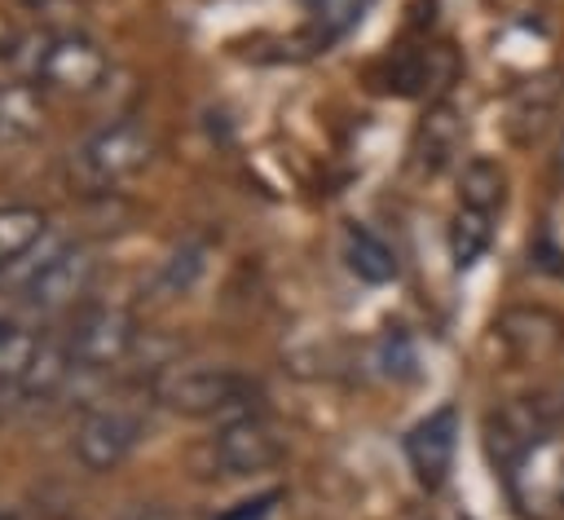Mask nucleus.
Returning a JSON list of instances; mask_svg holds the SVG:
<instances>
[{"instance_id": "nucleus-27", "label": "nucleus", "mask_w": 564, "mask_h": 520, "mask_svg": "<svg viewBox=\"0 0 564 520\" xmlns=\"http://www.w3.org/2000/svg\"><path fill=\"white\" fill-rule=\"evenodd\" d=\"M4 40H9V26H4V22H0V48H4Z\"/></svg>"}, {"instance_id": "nucleus-14", "label": "nucleus", "mask_w": 564, "mask_h": 520, "mask_svg": "<svg viewBox=\"0 0 564 520\" xmlns=\"http://www.w3.org/2000/svg\"><path fill=\"white\" fill-rule=\"evenodd\" d=\"M502 203H507V167L494 159H467L458 172V207L498 216Z\"/></svg>"}, {"instance_id": "nucleus-12", "label": "nucleus", "mask_w": 564, "mask_h": 520, "mask_svg": "<svg viewBox=\"0 0 564 520\" xmlns=\"http://www.w3.org/2000/svg\"><path fill=\"white\" fill-rule=\"evenodd\" d=\"M344 260L370 286H383V282L397 278V251L370 225H348V234H344Z\"/></svg>"}, {"instance_id": "nucleus-4", "label": "nucleus", "mask_w": 564, "mask_h": 520, "mask_svg": "<svg viewBox=\"0 0 564 520\" xmlns=\"http://www.w3.org/2000/svg\"><path fill=\"white\" fill-rule=\"evenodd\" d=\"M150 159V137L137 119H115L106 128H97L84 145H79V172L93 185H110L132 176L141 163Z\"/></svg>"}, {"instance_id": "nucleus-19", "label": "nucleus", "mask_w": 564, "mask_h": 520, "mask_svg": "<svg viewBox=\"0 0 564 520\" xmlns=\"http://www.w3.org/2000/svg\"><path fill=\"white\" fill-rule=\"evenodd\" d=\"M35 348H40V339L22 322H13V317L0 322V392L4 388H22Z\"/></svg>"}, {"instance_id": "nucleus-11", "label": "nucleus", "mask_w": 564, "mask_h": 520, "mask_svg": "<svg viewBox=\"0 0 564 520\" xmlns=\"http://www.w3.org/2000/svg\"><path fill=\"white\" fill-rule=\"evenodd\" d=\"M35 75H40L44 84L62 88V93H88V88L101 84L106 57H101V48H97L93 40H84V35H57V40H48V44L40 48Z\"/></svg>"}, {"instance_id": "nucleus-5", "label": "nucleus", "mask_w": 564, "mask_h": 520, "mask_svg": "<svg viewBox=\"0 0 564 520\" xmlns=\"http://www.w3.org/2000/svg\"><path fill=\"white\" fill-rule=\"evenodd\" d=\"M212 458L225 476H251V472H264L282 458V436L273 432L269 419L247 410V414H234L216 427Z\"/></svg>"}, {"instance_id": "nucleus-26", "label": "nucleus", "mask_w": 564, "mask_h": 520, "mask_svg": "<svg viewBox=\"0 0 564 520\" xmlns=\"http://www.w3.org/2000/svg\"><path fill=\"white\" fill-rule=\"evenodd\" d=\"M551 163H555V176H560V185H564V132H560V141H555V154H551Z\"/></svg>"}, {"instance_id": "nucleus-23", "label": "nucleus", "mask_w": 564, "mask_h": 520, "mask_svg": "<svg viewBox=\"0 0 564 520\" xmlns=\"http://www.w3.org/2000/svg\"><path fill=\"white\" fill-rule=\"evenodd\" d=\"M198 273H203V251H198V247H185V251H176V256L167 260V269H163V286H167L172 295H181V291L194 286Z\"/></svg>"}, {"instance_id": "nucleus-2", "label": "nucleus", "mask_w": 564, "mask_h": 520, "mask_svg": "<svg viewBox=\"0 0 564 520\" xmlns=\"http://www.w3.org/2000/svg\"><path fill=\"white\" fill-rule=\"evenodd\" d=\"M511 507L529 520H551L564 511V436L546 432L533 449H524L507 472Z\"/></svg>"}, {"instance_id": "nucleus-25", "label": "nucleus", "mask_w": 564, "mask_h": 520, "mask_svg": "<svg viewBox=\"0 0 564 520\" xmlns=\"http://www.w3.org/2000/svg\"><path fill=\"white\" fill-rule=\"evenodd\" d=\"M119 520H176V516L163 511V507H132V511H123Z\"/></svg>"}, {"instance_id": "nucleus-8", "label": "nucleus", "mask_w": 564, "mask_h": 520, "mask_svg": "<svg viewBox=\"0 0 564 520\" xmlns=\"http://www.w3.org/2000/svg\"><path fill=\"white\" fill-rule=\"evenodd\" d=\"M137 441H141V419L128 405H101L79 423L75 454L88 472H110L137 449Z\"/></svg>"}, {"instance_id": "nucleus-6", "label": "nucleus", "mask_w": 564, "mask_h": 520, "mask_svg": "<svg viewBox=\"0 0 564 520\" xmlns=\"http://www.w3.org/2000/svg\"><path fill=\"white\" fill-rule=\"evenodd\" d=\"M454 454H458V410L454 405L427 410L405 432V463H410V472L423 489H441L449 480Z\"/></svg>"}, {"instance_id": "nucleus-9", "label": "nucleus", "mask_w": 564, "mask_h": 520, "mask_svg": "<svg viewBox=\"0 0 564 520\" xmlns=\"http://www.w3.org/2000/svg\"><path fill=\"white\" fill-rule=\"evenodd\" d=\"M88 282H93V256L84 247H57L26 278V300L40 313H57V308H70L88 291Z\"/></svg>"}, {"instance_id": "nucleus-15", "label": "nucleus", "mask_w": 564, "mask_h": 520, "mask_svg": "<svg viewBox=\"0 0 564 520\" xmlns=\"http://www.w3.org/2000/svg\"><path fill=\"white\" fill-rule=\"evenodd\" d=\"M494 242V216L476 212V207H458L449 220V260L454 269H471Z\"/></svg>"}, {"instance_id": "nucleus-24", "label": "nucleus", "mask_w": 564, "mask_h": 520, "mask_svg": "<svg viewBox=\"0 0 564 520\" xmlns=\"http://www.w3.org/2000/svg\"><path fill=\"white\" fill-rule=\"evenodd\" d=\"M282 494L278 489H264V494H256V498H242V502H234L229 511H220L216 520H264L269 511H273V502H278Z\"/></svg>"}, {"instance_id": "nucleus-21", "label": "nucleus", "mask_w": 564, "mask_h": 520, "mask_svg": "<svg viewBox=\"0 0 564 520\" xmlns=\"http://www.w3.org/2000/svg\"><path fill=\"white\" fill-rule=\"evenodd\" d=\"M379 366H383V375H392V379H410V375H414V344H410V335H405L401 326H392V331L383 335V344H379Z\"/></svg>"}, {"instance_id": "nucleus-1", "label": "nucleus", "mask_w": 564, "mask_h": 520, "mask_svg": "<svg viewBox=\"0 0 564 520\" xmlns=\"http://www.w3.org/2000/svg\"><path fill=\"white\" fill-rule=\"evenodd\" d=\"M154 397L189 419H212V414H247L251 410V383L229 370V366H172L159 375Z\"/></svg>"}, {"instance_id": "nucleus-13", "label": "nucleus", "mask_w": 564, "mask_h": 520, "mask_svg": "<svg viewBox=\"0 0 564 520\" xmlns=\"http://www.w3.org/2000/svg\"><path fill=\"white\" fill-rule=\"evenodd\" d=\"M414 150H419V163H423L427 172H441V167L463 150V119L454 115V106H436V110L423 115Z\"/></svg>"}, {"instance_id": "nucleus-22", "label": "nucleus", "mask_w": 564, "mask_h": 520, "mask_svg": "<svg viewBox=\"0 0 564 520\" xmlns=\"http://www.w3.org/2000/svg\"><path fill=\"white\" fill-rule=\"evenodd\" d=\"M370 0H322V22H326V40H339L344 31H352L366 18Z\"/></svg>"}, {"instance_id": "nucleus-20", "label": "nucleus", "mask_w": 564, "mask_h": 520, "mask_svg": "<svg viewBox=\"0 0 564 520\" xmlns=\"http://www.w3.org/2000/svg\"><path fill=\"white\" fill-rule=\"evenodd\" d=\"M551 101H555V93L546 88V79H542L538 101H533V84H524V88L511 97V137H516V141H538L542 128H546V119H551Z\"/></svg>"}, {"instance_id": "nucleus-3", "label": "nucleus", "mask_w": 564, "mask_h": 520, "mask_svg": "<svg viewBox=\"0 0 564 520\" xmlns=\"http://www.w3.org/2000/svg\"><path fill=\"white\" fill-rule=\"evenodd\" d=\"M494 331L516 366H546L564 353V313L551 304H507Z\"/></svg>"}, {"instance_id": "nucleus-18", "label": "nucleus", "mask_w": 564, "mask_h": 520, "mask_svg": "<svg viewBox=\"0 0 564 520\" xmlns=\"http://www.w3.org/2000/svg\"><path fill=\"white\" fill-rule=\"evenodd\" d=\"M40 97L26 84H4L0 88V141H26L40 128Z\"/></svg>"}, {"instance_id": "nucleus-10", "label": "nucleus", "mask_w": 564, "mask_h": 520, "mask_svg": "<svg viewBox=\"0 0 564 520\" xmlns=\"http://www.w3.org/2000/svg\"><path fill=\"white\" fill-rule=\"evenodd\" d=\"M132 317L123 313V308H88L79 322H75V331H70V357H75V366H88V370H106V366H115V361H123L128 357V348H132Z\"/></svg>"}, {"instance_id": "nucleus-17", "label": "nucleus", "mask_w": 564, "mask_h": 520, "mask_svg": "<svg viewBox=\"0 0 564 520\" xmlns=\"http://www.w3.org/2000/svg\"><path fill=\"white\" fill-rule=\"evenodd\" d=\"M44 234V212L40 207H26V203H9L0 207V269L22 260Z\"/></svg>"}, {"instance_id": "nucleus-7", "label": "nucleus", "mask_w": 564, "mask_h": 520, "mask_svg": "<svg viewBox=\"0 0 564 520\" xmlns=\"http://www.w3.org/2000/svg\"><path fill=\"white\" fill-rule=\"evenodd\" d=\"M546 432H551V405L542 397H516V401H502L498 410H489V419H485V449L507 472Z\"/></svg>"}, {"instance_id": "nucleus-16", "label": "nucleus", "mask_w": 564, "mask_h": 520, "mask_svg": "<svg viewBox=\"0 0 564 520\" xmlns=\"http://www.w3.org/2000/svg\"><path fill=\"white\" fill-rule=\"evenodd\" d=\"M70 366H75V357H70V344L62 348V344H44L40 339V348H35V357H31V366H26V379H22V397H31V401H48L66 379H70Z\"/></svg>"}]
</instances>
